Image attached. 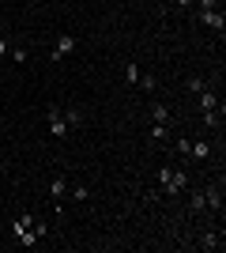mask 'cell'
Here are the masks:
<instances>
[{"label":"cell","instance_id":"16","mask_svg":"<svg viewBox=\"0 0 226 253\" xmlns=\"http://www.w3.org/2000/svg\"><path fill=\"white\" fill-rule=\"evenodd\" d=\"M196 4V11H215V8H223V0H193Z\"/></svg>","mask_w":226,"mask_h":253},{"label":"cell","instance_id":"23","mask_svg":"<svg viewBox=\"0 0 226 253\" xmlns=\"http://www.w3.org/2000/svg\"><path fill=\"white\" fill-rule=\"evenodd\" d=\"M0 121H4V114H0Z\"/></svg>","mask_w":226,"mask_h":253},{"label":"cell","instance_id":"11","mask_svg":"<svg viewBox=\"0 0 226 253\" xmlns=\"http://www.w3.org/2000/svg\"><path fill=\"white\" fill-rule=\"evenodd\" d=\"M125 84H129V87H136V84H140V68H136V61H129V64H125Z\"/></svg>","mask_w":226,"mask_h":253},{"label":"cell","instance_id":"5","mask_svg":"<svg viewBox=\"0 0 226 253\" xmlns=\"http://www.w3.org/2000/svg\"><path fill=\"white\" fill-rule=\"evenodd\" d=\"M211 155H215V151H211V140H193V144H189V159H196V163H207Z\"/></svg>","mask_w":226,"mask_h":253},{"label":"cell","instance_id":"9","mask_svg":"<svg viewBox=\"0 0 226 253\" xmlns=\"http://www.w3.org/2000/svg\"><path fill=\"white\" fill-rule=\"evenodd\" d=\"M200 110H219V95L211 91V87H204V91H200Z\"/></svg>","mask_w":226,"mask_h":253},{"label":"cell","instance_id":"22","mask_svg":"<svg viewBox=\"0 0 226 253\" xmlns=\"http://www.w3.org/2000/svg\"><path fill=\"white\" fill-rule=\"evenodd\" d=\"M159 4H162V8H170V4H173V0H159Z\"/></svg>","mask_w":226,"mask_h":253},{"label":"cell","instance_id":"15","mask_svg":"<svg viewBox=\"0 0 226 253\" xmlns=\"http://www.w3.org/2000/svg\"><path fill=\"white\" fill-rule=\"evenodd\" d=\"M204 208H207V201H204V193L196 189L193 197H189V211H204Z\"/></svg>","mask_w":226,"mask_h":253},{"label":"cell","instance_id":"1","mask_svg":"<svg viewBox=\"0 0 226 253\" xmlns=\"http://www.w3.org/2000/svg\"><path fill=\"white\" fill-rule=\"evenodd\" d=\"M189 189V174L177 167H162L159 170V193L162 197H177V193Z\"/></svg>","mask_w":226,"mask_h":253},{"label":"cell","instance_id":"21","mask_svg":"<svg viewBox=\"0 0 226 253\" xmlns=\"http://www.w3.org/2000/svg\"><path fill=\"white\" fill-rule=\"evenodd\" d=\"M189 144H193L189 136H177V151H181V155H189Z\"/></svg>","mask_w":226,"mask_h":253},{"label":"cell","instance_id":"7","mask_svg":"<svg viewBox=\"0 0 226 253\" xmlns=\"http://www.w3.org/2000/svg\"><path fill=\"white\" fill-rule=\"evenodd\" d=\"M200 246H204V250H223V234L219 231H204L200 234Z\"/></svg>","mask_w":226,"mask_h":253},{"label":"cell","instance_id":"6","mask_svg":"<svg viewBox=\"0 0 226 253\" xmlns=\"http://www.w3.org/2000/svg\"><path fill=\"white\" fill-rule=\"evenodd\" d=\"M204 201L211 204L215 211H223V185H207V189H204Z\"/></svg>","mask_w":226,"mask_h":253},{"label":"cell","instance_id":"8","mask_svg":"<svg viewBox=\"0 0 226 253\" xmlns=\"http://www.w3.org/2000/svg\"><path fill=\"white\" fill-rule=\"evenodd\" d=\"M151 140H155V144H166V140H170V125H166V121H155V125H151Z\"/></svg>","mask_w":226,"mask_h":253},{"label":"cell","instance_id":"12","mask_svg":"<svg viewBox=\"0 0 226 253\" xmlns=\"http://www.w3.org/2000/svg\"><path fill=\"white\" fill-rule=\"evenodd\" d=\"M61 117L68 121V128H79V125H83V114H79V110H61Z\"/></svg>","mask_w":226,"mask_h":253},{"label":"cell","instance_id":"20","mask_svg":"<svg viewBox=\"0 0 226 253\" xmlns=\"http://www.w3.org/2000/svg\"><path fill=\"white\" fill-rule=\"evenodd\" d=\"M72 197H75V201H87V197H91V189H87V185H72Z\"/></svg>","mask_w":226,"mask_h":253},{"label":"cell","instance_id":"19","mask_svg":"<svg viewBox=\"0 0 226 253\" xmlns=\"http://www.w3.org/2000/svg\"><path fill=\"white\" fill-rule=\"evenodd\" d=\"M136 87H140V91H155V76H143L140 72V84H136Z\"/></svg>","mask_w":226,"mask_h":253},{"label":"cell","instance_id":"18","mask_svg":"<svg viewBox=\"0 0 226 253\" xmlns=\"http://www.w3.org/2000/svg\"><path fill=\"white\" fill-rule=\"evenodd\" d=\"M185 87H189V91H196V95H200V91H204V87H207V80H200V76H193V80H185Z\"/></svg>","mask_w":226,"mask_h":253},{"label":"cell","instance_id":"10","mask_svg":"<svg viewBox=\"0 0 226 253\" xmlns=\"http://www.w3.org/2000/svg\"><path fill=\"white\" fill-rule=\"evenodd\" d=\"M65 189H68V178H61V174H57L53 181H49V193H53V201L61 204V197H65Z\"/></svg>","mask_w":226,"mask_h":253},{"label":"cell","instance_id":"14","mask_svg":"<svg viewBox=\"0 0 226 253\" xmlns=\"http://www.w3.org/2000/svg\"><path fill=\"white\" fill-rule=\"evenodd\" d=\"M204 125H207V132H215L223 121H219V110H204Z\"/></svg>","mask_w":226,"mask_h":253},{"label":"cell","instance_id":"17","mask_svg":"<svg viewBox=\"0 0 226 253\" xmlns=\"http://www.w3.org/2000/svg\"><path fill=\"white\" fill-rule=\"evenodd\" d=\"M27 57H31L27 45H15V49H11V61H15V64H27Z\"/></svg>","mask_w":226,"mask_h":253},{"label":"cell","instance_id":"13","mask_svg":"<svg viewBox=\"0 0 226 253\" xmlns=\"http://www.w3.org/2000/svg\"><path fill=\"white\" fill-rule=\"evenodd\" d=\"M151 117H155V121H166V125H170V106L155 102V106H151Z\"/></svg>","mask_w":226,"mask_h":253},{"label":"cell","instance_id":"3","mask_svg":"<svg viewBox=\"0 0 226 253\" xmlns=\"http://www.w3.org/2000/svg\"><path fill=\"white\" fill-rule=\"evenodd\" d=\"M75 45H79V42H75L72 34H61V38H57V45H53V53H49V61H65L68 53H75Z\"/></svg>","mask_w":226,"mask_h":253},{"label":"cell","instance_id":"4","mask_svg":"<svg viewBox=\"0 0 226 253\" xmlns=\"http://www.w3.org/2000/svg\"><path fill=\"white\" fill-rule=\"evenodd\" d=\"M45 117H49V132H53V136H68V121L61 117V110H57V106H49V110H45Z\"/></svg>","mask_w":226,"mask_h":253},{"label":"cell","instance_id":"2","mask_svg":"<svg viewBox=\"0 0 226 253\" xmlns=\"http://www.w3.org/2000/svg\"><path fill=\"white\" fill-rule=\"evenodd\" d=\"M196 19L204 23V27H211L215 34L226 31V15H223V8H215V11H196Z\"/></svg>","mask_w":226,"mask_h":253}]
</instances>
